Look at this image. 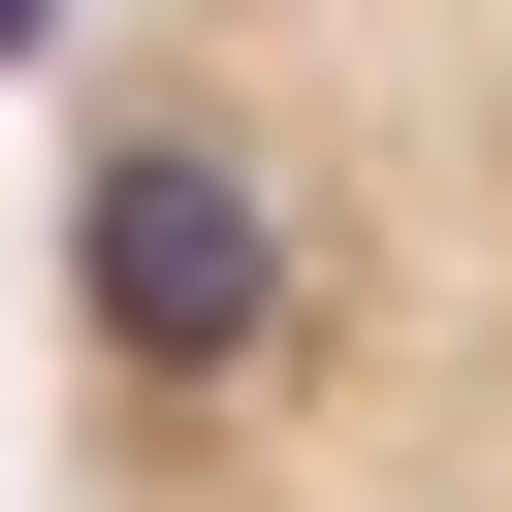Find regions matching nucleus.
Instances as JSON below:
<instances>
[{"instance_id":"obj_1","label":"nucleus","mask_w":512,"mask_h":512,"mask_svg":"<svg viewBox=\"0 0 512 512\" xmlns=\"http://www.w3.org/2000/svg\"><path fill=\"white\" fill-rule=\"evenodd\" d=\"M32 480L512 512V0H64Z\"/></svg>"}]
</instances>
